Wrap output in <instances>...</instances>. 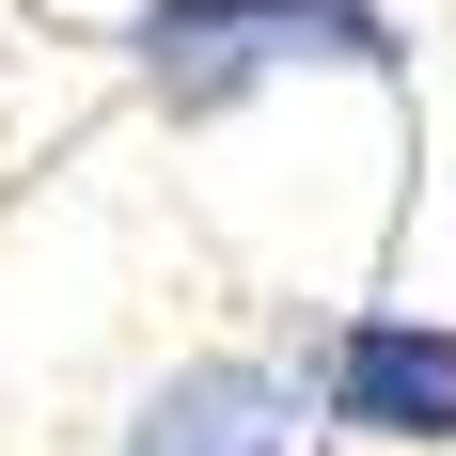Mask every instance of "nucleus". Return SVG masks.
Returning <instances> with one entry per match:
<instances>
[{"label": "nucleus", "mask_w": 456, "mask_h": 456, "mask_svg": "<svg viewBox=\"0 0 456 456\" xmlns=\"http://www.w3.org/2000/svg\"><path fill=\"white\" fill-rule=\"evenodd\" d=\"M315 410L346 441H394V456H441L456 441V315H346L315 362Z\"/></svg>", "instance_id": "3"}, {"label": "nucleus", "mask_w": 456, "mask_h": 456, "mask_svg": "<svg viewBox=\"0 0 456 456\" xmlns=\"http://www.w3.org/2000/svg\"><path fill=\"white\" fill-rule=\"evenodd\" d=\"M315 394H299V362H268V346H205V362L142 378L126 425H110V456H299L315 441Z\"/></svg>", "instance_id": "2"}, {"label": "nucleus", "mask_w": 456, "mask_h": 456, "mask_svg": "<svg viewBox=\"0 0 456 456\" xmlns=\"http://www.w3.org/2000/svg\"><path fill=\"white\" fill-rule=\"evenodd\" d=\"M126 63L174 110H236V94H268V79H394L410 47H394L378 0H142Z\"/></svg>", "instance_id": "1"}]
</instances>
